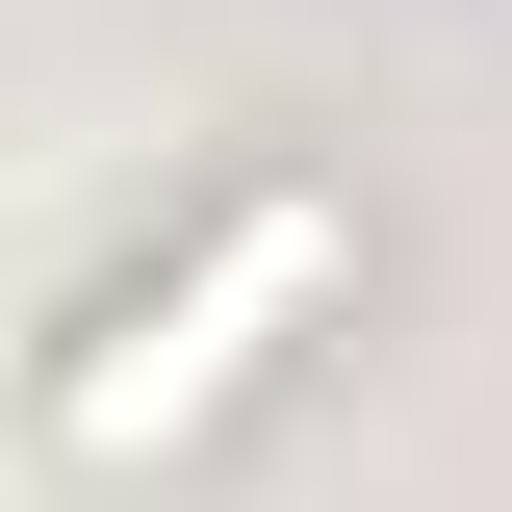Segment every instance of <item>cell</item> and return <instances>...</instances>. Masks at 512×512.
Masks as SVG:
<instances>
[{
  "label": "cell",
  "instance_id": "obj_1",
  "mask_svg": "<svg viewBox=\"0 0 512 512\" xmlns=\"http://www.w3.org/2000/svg\"><path fill=\"white\" fill-rule=\"evenodd\" d=\"M333 282V205H256L231 256H205L180 308H128V359H77V436H154V410H205V384L256 359V308H308Z\"/></svg>",
  "mask_w": 512,
  "mask_h": 512
}]
</instances>
